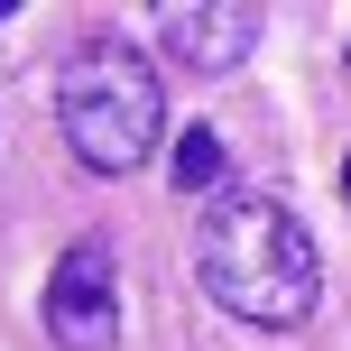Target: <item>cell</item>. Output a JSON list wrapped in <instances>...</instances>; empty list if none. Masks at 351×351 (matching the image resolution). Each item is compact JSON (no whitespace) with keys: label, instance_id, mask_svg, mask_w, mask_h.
I'll list each match as a JSON object with an SVG mask.
<instances>
[{"label":"cell","instance_id":"cell-5","mask_svg":"<svg viewBox=\"0 0 351 351\" xmlns=\"http://www.w3.org/2000/svg\"><path fill=\"white\" fill-rule=\"evenodd\" d=\"M167 176H176V194H222V139H213L204 121H185V139H176V158H167Z\"/></svg>","mask_w":351,"mask_h":351},{"label":"cell","instance_id":"cell-3","mask_svg":"<svg viewBox=\"0 0 351 351\" xmlns=\"http://www.w3.org/2000/svg\"><path fill=\"white\" fill-rule=\"evenodd\" d=\"M47 333L65 351H111L121 342V278H111L102 241H74L47 278Z\"/></svg>","mask_w":351,"mask_h":351},{"label":"cell","instance_id":"cell-6","mask_svg":"<svg viewBox=\"0 0 351 351\" xmlns=\"http://www.w3.org/2000/svg\"><path fill=\"white\" fill-rule=\"evenodd\" d=\"M342 194H351V158H342Z\"/></svg>","mask_w":351,"mask_h":351},{"label":"cell","instance_id":"cell-4","mask_svg":"<svg viewBox=\"0 0 351 351\" xmlns=\"http://www.w3.org/2000/svg\"><path fill=\"white\" fill-rule=\"evenodd\" d=\"M158 37H167L176 65H194V74H231V65L268 37V19L250 10V0H167V10H158Z\"/></svg>","mask_w":351,"mask_h":351},{"label":"cell","instance_id":"cell-1","mask_svg":"<svg viewBox=\"0 0 351 351\" xmlns=\"http://www.w3.org/2000/svg\"><path fill=\"white\" fill-rule=\"evenodd\" d=\"M194 278L222 315L259 324V333H287V324L315 315L324 296V259L305 241V222L278 204V194H250V185H222L194 222Z\"/></svg>","mask_w":351,"mask_h":351},{"label":"cell","instance_id":"cell-2","mask_svg":"<svg viewBox=\"0 0 351 351\" xmlns=\"http://www.w3.org/2000/svg\"><path fill=\"white\" fill-rule=\"evenodd\" d=\"M56 130L93 176H130L158 158L167 130V93L130 37H74L65 65H56Z\"/></svg>","mask_w":351,"mask_h":351},{"label":"cell","instance_id":"cell-7","mask_svg":"<svg viewBox=\"0 0 351 351\" xmlns=\"http://www.w3.org/2000/svg\"><path fill=\"white\" fill-rule=\"evenodd\" d=\"M0 19H10V0H0Z\"/></svg>","mask_w":351,"mask_h":351}]
</instances>
